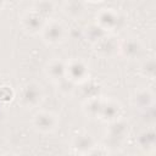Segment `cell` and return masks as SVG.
<instances>
[{"label": "cell", "mask_w": 156, "mask_h": 156, "mask_svg": "<svg viewBox=\"0 0 156 156\" xmlns=\"http://www.w3.org/2000/svg\"><path fill=\"white\" fill-rule=\"evenodd\" d=\"M15 98V91L10 85H1L0 87V102L7 104L12 101Z\"/></svg>", "instance_id": "cell-21"}, {"label": "cell", "mask_w": 156, "mask_h": 156, "mask_svg": "<svg viewBox=\"0 0 156 156\" xmlns=\"http://www.w3.org/2000/svg\"><path fill=\"white\" fill-rule=\"evenodd\" d=\"M135 143L138 149L146 154V155H154L156 150V133L152 127H149L146 129H143L139 132V134L135 138Z\"/></svg>", "instance_id": "cell-12"}, {"label": "cell", "mask_w": 156, "mask_h": 156, "mask_svg": "<svg viewBox=\"0 0 156 156\" xmlns=\"http://www.w3.org/2000/svg\"><path fill=\"white\" fill-rule=\"evenodd\" d=\"M122 115H123V107H122L119 101H117L112 98H105L104 99V104H102L100 116H99L100 121L108 123V122H112L115 119L121 118Z\"/></svg>", "instance_id": "cell-11"}, {"label": "cell", "mask_w": 156, "mask_h": 156, "mask_svg": "<svg viewBox=\"0 0 156 156\" xmlns=\"http://www.w3.org/2000/svg\"><path fill=\"white\" fill-rule=\"evenodd\" d=\"M32 127L40 134H51L60 127L58 115L52 111L39 110L32 117Z\"/></svg>", "instance_id": "cell-2"}, {"label": "cell", "mask_w": 156, "mask_h": 156, "mask_svg": "<svg viewBox=\"0 0 156 156\" xmlns=\"http://www.w3.org/2000/svg\"><path fill=\"white\" fill-rule=\"evenodd\" d=\"M95 144H96V141L90 133H79L73 136L71 147L74 154L88 155V152Z\"/></svg>", "instance_id": "cell-14"}, {"label": "cell", "mask_w": 156, "mask_h": 156, "mask_svg": "<svg viewBox=\"0 0 156 156\" xmlns=\"http://www.w3.org/2000/svg\"><path fill=\"white\" fill-rule=\"evenodd\" d=\"M144 52V44L136 37H129L119 41L118 55L122 56L124 60L134 61L140 58Z\"/></svg>", "instance_id": "cell-6"}, {"label": "cell", "mask_w": 156, "mask_h": 156, "mask_svg": "<svg viewBox=\"0 0 156 156\" xmlns=\"http://www.w3.org/2000/svg\"><path fill=\"white\" fill-rule=\"evenodd\" d=\"M78 87H80V93H82L84 99H89V98L101 95V85L98 82L91 80L90 78L88 80H85L84 83L79 84Z\"/></svg>", "instance_id": "cell-17"}, {"label": "cell", "mask_w": 156, "mask_h": 156, "mask_svg": "<svg viewBox=\"0 0 156 156\" xmlns=\"http://www.w3.org/2000/svg\"><path fill=\"white\" fill-rule=\"evenodd\" d=\"M43 41L46 45H58L63 43L67 38L66 26L55 18H49L40 33Z\"/></svg>", "instance_id": "cell-3"}, {"label": "cell", "mask_w": 156, "mask_h": 156, "mask_svg": "<svg viewBox=\"0 0 156 156\" xmlns=\"http://www.w3.org/2000/svg\"><path fill=\"white\" fill-rule=\"evenodd\" d=\"M130 132L129 123L122 117L107 123L106 127V138L113 144H121L128 139Z\"/></svg>", "instance_id": "cell-7"}, {"label": "cell", "mask_w": 156, "mask_h": 156, "mask_svg": "<svg viewBox=\"0 0 156 156\" xmlns=\"http://www.w3.org/2000/svg\"><path fill=\"white\" fill-rule=\"evenodd\" d=\"M104 99L100 96H94V98H89V99H84L83 105H82V110L84 112V115L89 118H98L100 116V111L104 104Z\"/></svg>", "instance_id": "cell-15"}, {"label": "cell", "mask_w": 156, "mask_h": 156, "mask_svg": "<svg viewBox=\"0 0 156 156\" xmlns=\"http://www.w3.org/2000/svg\"><path fill=\"white\" fill-rule=\"evenodd\" d=\"M66 78L79 85L90 78V66L84 58H69L66 61Z\"/></svg>", "instance_id": "cell-4"}, {"label": "cell", "mask_w": 156, "mask_h": 156, "mask_svg": "<svg viewBox=\"0 0 156 156\" xmlns=\"http://www.w3.org/2000/svg\"><path fill=\"white\" fill-rule=\"evenodd\" d=\"M44 73L52 83H58L60 80L66 78V61L60 58L50 60L45 65Z\"/></svg>", "instance_id": "cell-13"}, {"label": "cell", "mask_w": 156, "mask_h": 156, "mask_svg": "<svg viewBox=\"0 0 156 156\" xmlns=\"http://www.w3.org/2000/svg\"><path fill=\"white\" fill-rule=\"evenodd\" d=\"M6 2H7V0H0V12H1V11L5 9Z\"/></svg>", "instance_id": "cell-23"}, {"label": "cell", "mask_w": 156, "mask_h": 156, "mask_svg": "<svg viewBox=\"0 0 156 156\" xmlns=\"http://www.w3.org/2000/svg\"><path fill=\"white\" fill-rule=\"evenodd\" d=\"M105 34H106V32L102 30L96 23H93V24L88 26V27L85 28V30H84V37H85V39H87L91 45H93L94 43H96L100 38H102Z\"/></svg>", "instance_id": "cell-20"}, {"label": "cell", "mask_w": 156, "mask_h": 156, "mask_svg": "<svg viewBox=\"0 0 156 156\" xmlns=\"http://www.w3.org/2000/svg\"><path fill=\"white\" fill-rule=\"evenodd\" d=\"M119 41L121 40H118V38H116L115 35L106 33L102 38H100L96 43H94L93 46H94V50L98 55L104 56V57H108V56L118 55Z\"/></svg>", "instance_id": "cell-10"}, {"label": "cell", "mask_w": 156, "mask_h": 156, "mask_svg": "<svg viewBox=\"0 0 156 156\" xmlns=\"http://www.w3.org/2000/svg\"><path fill=\"white\" fill-rule=\"evenodd\" d=\"M140 73L149 79H155L156 77V62L154 56H147L140 65Z\"/></svg>", "instance_id": "cell-19"}, {"label": "cell", "mask_w": 156, "mask_h": 156, "mask_svg": "<svg viewBox=\"0 0 156 156\" xmlns=\"http://www.w3.org/2000/svg\"><path fill=\"white\" fill-rule=\"evenodd\" d=\"M45 98L44 89L38 82H27L20 89L18 104L23 108H35L39 107Z\"/></svg>", "instance_id": "cell-1"}, {"label": "cell", "mask_w": 156, "mask_h": 156, "mask_svg": "<svg viewBox=\"0 0 156 156\" xmlns=\"http://www.w3.org/2000/svg\"><path fill=\"white\" fill-rule=\"evenodd\" d=\"M33 9L39 12L41 16H44L46 20L52 18V15L55 13L56 10V5L54 2V0H37L34 2Z\"/></svg>", "instance_id": "cell-18"}, {"label": "cell", "mask_w": 156, "mask_h": 156, "mask_svg": "<svg viewBox=\"0 0 156 156\" xmlns=\"http://www.w3.org/2000/svg\"><path fill=\"white\" fill-rule=\"evenodd\" d=\"M57 84V87H58V90L62 93V94H65V95H67V94H71L74 89H76V84L74 83H72L71 80H68L67 78H65V79H62V80H60L58 83H56Z\"/></svg>", "instance_id": "cell-22"}, {"label": "cell", "mask_w": 156, "mask_h": 156, "mask_svg": "<svg viewBox=\"0 0 156 156\" xmlns=\"http://www.w3.org/2000/svg\"><path fill=\"white\" fill-rule=\"evenodd\" d=\"M95 23L106 33L112 32L119 23V15L115 9L111 7L100 9L95 15Z\"/></svg>", "instance_id": "cell-8"}, {"label": "cell", "mask_w": 156, "mask_h": 156, "mask_svg": "<svg viewBox=\"0 0 156 156\" xmlns=\"http://www.w3.org/2000/svg\"><path fill=\"white\" fill-rule=\"evenodd\" d=\"M66 1H80V0H66ZM84 1V0H83Z\"/></svg>", "instance_id": "cell-25"}, {"label": "cell", "mask_w": 156, "mask_h": 156, "mask_svg": "<svg viewBox=\"0 0 156 156\" xmlns=\"http://www.w3.org/2000/svg\"><path fill=\"white\" fill-rule=\"evenodd\" d=\"M46 21L48 20L44 16H41L39 12H37L34 9L27 10L20 18L22 29L29 35L40 34L45 23H46Z\"/></svg>", "instance_id": "cell-5"}, {"label": "cell", "mask_w": 156, "mask_h": 156, "mask_svg": "<svg viewBox=\"0 0 156 156\" xmlns=\"http://www.w3.org/2000/svg\"><path fill=\"white\" fill-rule=\"evenodd\" d=\"M63 10H65L66 16H68L72 20H78L85 12V4L83 0H80V1H66Z\"/></svg>", "instance_id": "cell-16"}, {"label": "cell", "mask_w": 156, "mask_h": 156, "mask_svg": "<svg viewBox=\"0 0 156 156\" xmlns=\"http://www.w3.org/2000/svg\"><path fill=\"white\" fill-rule=\"evenodd\" d=\"M130 104L135 110L146 112L155 105V94L152 90L146 88L136 89L130 96Z\"/></svg>", "instance_id": "cell-9"}, {"label": "cell", "mask_w": 156, "mask_h": 156, "mask_svg": "<svg viewBox=\"0 0 156 156\" xmlns=\"http://www.w3.org/2000/svg\"><path fill=\"white\" fill-rule=\"evenodd\" d=\"M84 1H89V2H94V4H96V2H101V1H104V0H84Z\"/></svg>", "instance_id": "cell-24"}]
</instances>
